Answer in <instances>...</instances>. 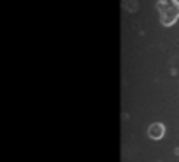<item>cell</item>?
I'll return each mask as SVG.
<instances>
[{
    "label": "cell",
    "instance_id": "1",
    "mask_svg": "<svg viewBox=\"0 0 179 162\" xmlns=\"http://www.w3.org/2000/svg\"><path fill=\"white\" fill-rule=\"evenodd\" d=\"M155 5L163 27H174L179 21V0H158Z\"/></svg>",
    "mask_w": 179,
    "mask_h": 162
},
{
    "label": "cell",
    "instance_id": "2",
    "mask_svg": "<svg viewBox=\"0 0 179 162\" xmlns=\"http://www.w3.org/2000/svg\"><path fill=\"white\" fill-rule=\"evenodd\" d=\"M165 136V125L161 123V122H155V123H151V125L148 127V138L149 139H161Z\"/></svg>",
    "mask_w": 179,
    "mask_h": 162
}]
</instances>
